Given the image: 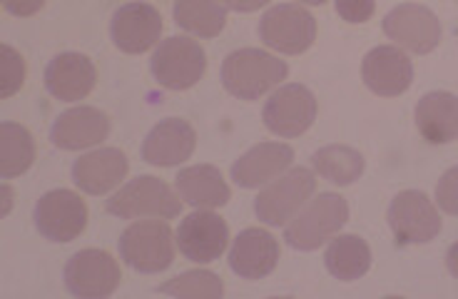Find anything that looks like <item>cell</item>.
Here are the masks:
<instances>
[{
    "label": "cell",
    "instance_id": "obj_1",
    "mask_svg": "<svg viewBox=\"0 0 458 299\" xmlns=\"http://www.w3.org/2000/svg\"><path fill=\"white\" fill-rule=\"evenodd\" d=\"M286 68L284 60L275 58L257 47H242L229 53L222 65V82L229 95L240 100H259L264 92L276 88L284 81Z\"/></svg>",
    "mask_w": 458,
    "mask_h": 299
},
{
    "label": "cell",
    "instance_id": "obj_2",
    "mask_svg": "<svg viewBox=\"0 0 458 299\" xmlns=\"http://www.w3.org/2000/svg\"><path fill=\"white\" fill-rule=\"evenodd\" d=\"M346 219H349L346 200L334 192H321L292 218L284 230V240L294 250L311 252V250H319L327 240H332L346 225Z\"/></svg>",
    "mask_w": 458,
    "mask_h": 299
},
{
    "label": "cell",
    "instance_id": "obj_3",
    "mask_svg": "<svg viewBox=\"0 0 458 299\" xmlns=\"http://www.w3.org/2000/svg\"><path fill=\"white\" fill-rule=\"evenodd\" d=\"M174 242L165 219H145L130 225L120 237V257L135 272L157 275L174 262Z\"/></svg>",
    "mask_w": 458,
    "mask_h": 299
},
{
    "label": "cell",
    "instance_id": "obj_4",
    "mask_svg": "<svg viewBox=\"0 0 458 299\" xmlns=\"http://www.w3.org/2000/svg\"><path fill=\"white\" fill-rule=\"evenodd\" d=\"M107 212L120 219H174L182 212V202L170 184L152 175H142L107 200Z\"/></svg>",
    "mask_w": 458,
    "mask_h": 299
},
{
    "label": "cell",
    "instance_id": "obj_5",
    "mask_svg": "<svg viewBox=\"0 0 458 299\" xmlns=\"http://www.w3.org/2000/svg\"><path fill=\"white\" fill-rule=\"evenodd\" d=\"M155 81L167 90H190L202 81L207 68V56L197 40L174 35L162 40L160 47L149 60Z\"/></svg>",
    "mask_w": 458,
    "mask_h": 299
},
{
    "label": "cell",
    "instance_id": "obj_6",
    "mask_svg": "<svg viewBox=\"0 0 458 299\" xmlns=\"http://www.w3.org/2000/svg\"><path fill=\"white\" fill-rule=\"evenodd\" d=\"M314 190H317L314 173L307 167H294V170L272 180L269 187H264L257 197V202H254V212L264 225L282 227V225H289L299 209L310 202Z\"/></svg>",
    "mask_w": 458,
    "mask_h": 299
},
{
    "label": "cell",
    "instance_id": "obj_7",
    "mask_svg": "<svg viewBox=\"0 0 458 299\" xmlns=\"http://www.w3.org/2000/svg\"><path fill=\"white\" fill-rule=\"evenodd\" d=\"M389 225L396 244H426L438 237L441 218L436 205L419 190H403L391 200Z\"/></svg>",
    "mask_w": 458,
    "mask_h": 299
},
{
    "label": "cell",
    "instance_id": "obj_8",
    "mask_svg": "<svg viewBox=\"0 0 458 299\" xmlns=\"http://www.w3.org/2000/svg\"><path fill=\"white\" fill-rule=\"evenodd\" d=\"M264 46L284 56H299L314 46L317 21L314 15L299 5H276L264 13L259 23Z\"/></svg>",
    "mask_w": 458,
    "mask_h": 299
},
{
    "label": "cell",
    "instance_id": "obj_9",
    "mask_svg": "<svg viewBox=\"0 0 458 299\" xmlns=\"http://www.w3.org/2000/svg\"><path fill=\"white\" fill-rule=\"evenodd\" d=\"M35 227L50 242H72L88 227V208L81 195L53 190L35 205Z\"/></svg>",
    "mask_w": 458,
    "mask_h": 299
},
{
    "label": "cell",
    "instance_id": "obj_10",
    "mask_svg": "<svg viewBox=\"0 0 458 299\" xmlns=\"http://www.w3.org/2000/svg\"><path fill=\"white\" fill-rule=\"evenodd\" d=\"M264 125L279 138H299L317 120V98L304 85H284L264 105Z\"/></svg>",
    "mask_w": 458,
    "mask_h": 299
},
{
    "label": "cell",
    "instance_id": "obj_11",
    "mask_svg": "<svg viewBox=\"0 0 458 299\" xmlns=\"http://www.w3.org/2000/svg\"><path fill=\"white\" fill-rule=\"evenodd\" d=\"M65 285L70 295L81 299L110 297L120 285V267L113 254L105 250H82L70 257Z\"/></svg>",
    "mask_w": 458,
    "mask_h": 299
},
{
    "label": "cell",
    "instance_id": "obj_12",
    "mask_svg": "<svg viewBox=\"0 0 458 299\" xmlns=\"http://www.w3.org/2000/svg\"><path fill=\"white\" fill-rule=\"evenodd\" d=\"M229 227L215 212L197 209L180 222L177 227V247L180 252L197 265H209L227 250Z\"/></svg>",
    "mask_w": 458,
    "mask_h": 299
},
{
    "label": "cell",
    "instance_id": "obj_13",
    "mask_svg": "<svg viewBox=\"0 0 458 299\" xmlns=\"http://www.w3.org/2000/svg\"><path fill=\"white\" fill-rule=\"evenodd\" d=\"M384 33L394 43L411 50L416 56H426L441 43V23L434 13L424 5H399L384 18Z\"/></svg>",
    "mask_w": 458,
    "mask_h": 299
},
{
    "label": "cell",
    "instance_id": "obj_14",
    "mask_svg": "<svg viewBox=\"0 0 458 299\" xmlns=\"http://www.w3.org/2000/svg\"><path fill=\"white\" fill-rule=\"evenodd\" d=\"M110 35H113L114 46L123 53H130V56L145 53L160 40L162 15L148 3H127L114 11Z\"/></svg>",
    "mask_w": 458,
    "mask_h": 299
},
{
    "label": "cell",
    "instance_id": "obj_15",
    "mask_svg": "<svg viewBox=\"0 0 458 299\" xmlns=\"http://www.w3.org/2000/svg\"><path fill=\"white\" fill-rule=\"evenodd\" d=\"M361 75L371 92L381 98H396L411 88L413 65L409 56L399 47L378 46L364 58Z\"/></svg>",
    "mask_w": 458,
    "mask_h": 299
},
{
    "label": "cell",
    "instance_id": "obj_16",
    "mask_svg": "<svg viewBox=\"0 0 458 299\" xmlns=\"http://www.w3.org/2000/svg\"><path fill=\"white\" fill-rule=\"evenodd\" d=\"M195 145V127L187 120L170 117V120H162L160 125L152 127V132L145 138L142 160L155 167H174V165L192 158Z\"/></svg>",
    "mask_w": 458,
    "mask_h": 299
},
{
    "label": "cell",
    "instance_id": "obj_17",
    "mask_svg": "<svg viewBox=\"0 0 458 299\" xmlns=\"http://www.w3.org/2000/svg\"><path fill=\"white\" fill-rule=\"evenodd\" d=\"M95 82H98L95 63L82 53H60L50 60L46 70L47 92L63 103H75L88 98Z\"/></svg>",
    "mask_w": 458,
    "mask_h": 299
},
{
    "label": "cell",
    "instance_id": "obj_18",
    "mask_svg": "<svg viewBox=\"0 0 458 299\" xmlns=\"http://www.w3.org/2000/svg\"><path fill=\"white\" fill-rule=\"evenodd\" d=\"M110 135V120L98 107H72L57 117L50 130L53 145L60 150H85L100 145Z\"/></svg>",
    "mask_w": 458,
    "mask_h": 299
},
{
    "label": "cell",
    "instance_id": "obj_19",
    "mask_svg": "<svg viewBox=\"0 0 458 299\" xmlns=\"http://www.w3.org/2000/svg\"><path fill=\"white\" fill-rule=\"evenodd\" d=\"M276 262H279V244L269 232L257 227L240 232L229 252V267L242 279H262L272 275Z\"/></svg>",
    "mask_w": 458,
    "mask_h": 299
},
{
    "label": "cell",
    "instance_id": "obj_20",
    "mask_svg": "<svg viewBox=\"0 0 458 299\" xmlns=\"http://www.w3.org/2000/svg\"><path fill=\"white\" fill-rule=\"evenodd\" d=\"M294 160V150L284 142H262L257 148L247 150L240 160L232 165V180L244 187L254 190L264 183H272Z\"/></svg>",
    "mask_w": 458,
    "mask_h": 299
},
{
    "label": "cell",
    "instance_id": "obj_21",
    "mask_svg": "<svg viewBox=\"0 0 458 299\" xmlns=\"http://www.w3.org/2000/svg\"><path fill=\"white\" fill-rule=\"evenodd\" d=\"M125 152L117 148L95 150L90 155H82L72 165V183L88 195H105L125 180L127 175Z\"/></svg>",
    "mask_w": 458,
    "mask_h": 299
},
{
    "label": "cell",
    "instance_id": "obj_22",
    "mask_svg": "<svg viewBox=\"0 0 458 299\" xmlns=\"http://www.w3.org/2000/svg\"><path fill=\"white\" fill-rule=\"evenodd\" d=\"M416 127L431 145H446L458 138V98L451 92H426L416 105Z\"/></svg>",
    "mask_w": 458,
    "mask_h": 299
},
{
    "label": "cell",
    "instance_id": "obj_23",
    "mask_svg": "<svg viewBox=\"0 0 458 299\" xmlns=\"http://www.w3.org/2000/svg\"><path fill=\"white\" fill-rule=\"evenodd\" d=\"M174 187L187 205L197 209H215L227 205L229 184L215 165H195V167H184L182 173L177 175Z\"/></svg>",
    "mask_w": 458,
    "mask_h": 299
},
{
    "label": "cell",
    "instance_id": "obj_24",
    "mask_svg": "<svg viewBox=\"0 0 458 299\" xmlns=\"http://www.w3.org/2000/svg\"><path fill=\"white\" fill-rule=\"evenodd\" d=\"M327 269L342 282H354L371 267V250L359 235H339L324 254Z\"/></svg>",
    "mask_w": 458,
    "mask_h": 299
},
{
    "label": "cell",
    "instance_id": "obj_25",
    "mask_svg": "<svg viewBox=\"0 0 458 299\" xmlns=\"http://www.w3.org/2000/svg\"><path fill=\"white\" fill-rule=\"evenodd\" d=\"M174 23L199 38H215L225 30L227 5L222 0H177Z\"/></svg>",
    "mask_w": 458,
    "mask_h": 299
},
{
    "label": "cell",
    "instance_id": "obj_26",
    "mask_svg": "<svg viewBox=\"0 0 458 299\" xmlns=\"http://www.w3.org/2000/svg\"><path fill=\"white\" fill-rule=\"evenodd\" d=\"M311 165L324 180L339 187L356 183L364 175V155L346 145H329V148L317 150L311 155Z\"/></svg>",
    "mask_w": 458,
    "mask_h": 299
},
{
    "label": "cell",
    "instance_id": "obj_27",
    "mask_svg": "<svg viewBox=\"0 0 458 299\" xmlns=\"http://www.w3.org/2000/svg\"><path fill=\"white\" fill-rule=\"evenodd\" d=\"M35 160L33 135L23 125L3 123L0 125V175L3 180H11L30 170Z\"/></svg>",
    "mask_w": 458,
    "mask_h": 299
},
{
    "label": "cell",
    "instance_id": "obj_28",
    "mask_svg": "<svg viewBox=\"0 0 458 299\" xmlns=\"http://www.w3.org/2000/svg\"><path fill=\"white\" fill-rule=\"evenodd\" d=\"M162 295H172V297H187V299H219L225 295V285L217 275L212 272H184V275L174 277L167 285L160 287Z\"/></svg>",
    "mask_w": 458,
    "mask_h": 299
},
{
    "label": "cell",
    "instance_id": "obj_29",
    "mask_svg": "<svg viewBox=\"0 0 458 299\" xmlns=\"http://www.w3.org/2000/svg\"><path fill=\"white\" fill-rule=\"evenodd\" d=\"M25 81V63L21 53H15L11 46H3V98H11L23 88Z\"/></svg>",
    "mask_w": 458,
    "mask_h": 299
},
{
    "label": "cell",
    "instance_id": "obj_30",
    "mask_svg": "<svg viewBox=\"0 0 458 299\" xmlns=\"http://www.w3.org/2000/svg\"><path fill=\"white\" fill-rule=\"evenodd\" d=\"M436 202L448 215H458V165L446 170L436 184Z\"/></svg>",
    "mask_w": 458,
    "mask_h": 299
},
{
    "label": "cell",
    "instance_id": "obj_31",
    "mask_svg": "<svg viewBox=\"0 0 458 299\" xmlns=\"http://www.w3.org/2000/svg\"><path fill=\"white\" fill-rule=\"evenodd\" d=\"M377 11L374 0H336V13L346 23H367Z\"/></svg>",
    "mask_w": 458,
    "mask_h": 299
},
{
    "label": "cell",
    "instance_id": "obj_32",
    "mask_svg": "<svg viewBox=\"0 0 458 299\" xmlns=\"http://www.w3.org/2000/svg\"><path fill=\"white\" fill-rule=\"evenodd\" d=\"M5 11L18 15V18H28V15H35L46 5V0H3Z\"/></svg>",
    "mask_w": 458,
    "mask_h": 299
},
{
    "label": "cell",
    "instance_id": "obj_33",
    "mask_svg": "<svg viewBox=\"0 0 458 299\" xmlns=\"http://www.w3.org/2000/svg\"><path fill=\"white\" fill-rule=\"evenodd\" d=\"M225 5H227L229 11H237V13H254L264 8V5H269L272 0H222Z\"/></svg>",
    "mask_w": 458,
    "mask_h": 299
},
{
    "label": "cell",
    "instance_id": "obj_34",
    "mask_svg": "<svg viewBox=\"0 0 458 299\" xmlns=\"http://www.w3.org/2000/svg\"><path fill=\"white\" fill-rule=\"evenodd\" d=\"M446 267H448V272H451V275L458 279V242H456V244H451V247H448Z\"/></svg>",
    "mask_w": 458,
    "mask_h": 299
},
{
    "label": "cell",
    "instance_id": "obj_35",
    "mask_svg": "<svg viewBox=\"0 0 458 299\" xmlns=\"http://www.w3.org/2000/svg\"><path fill=\"white\" fill-rule=\"evenodd\" d=\"M3 197H5V209L3 212H8L11 209V187L8 184H3Z\"/></svg>",
    "mask_w": 458,
    "mask_h": 299
},
{
    "label": "cell",
    "instance_id": "obj_36",
    "mask_svg": "<svg viewBox=\"0 0 458 299\" xmlns=\"http://www.w3.org/2000/svg\"><path fill=\"white\" fill-rule=\"evenodd\" d=\"M299 3H307V5H324L327 0H299Z\"/></svg>",
    "mask_w": 458,
    "mask_h": 299
}]
</instances>
